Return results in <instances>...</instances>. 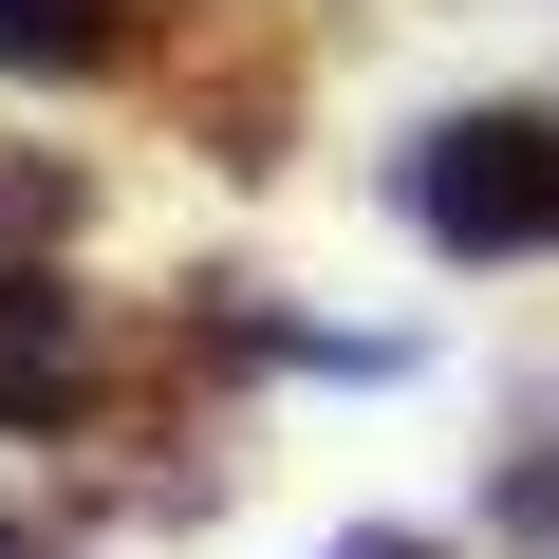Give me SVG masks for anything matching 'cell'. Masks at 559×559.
<instances>
[{"label":"cell","mask_w":559,"mask_h":559,"mask_svg":"<svg viewBox=\"0 0 559 559\" xmlns=\"http://www.w3.org/2000/svg\"><path fill=\"white\" fill-rule=\"evenodd\" d=\"M75 392H94V318L57 280H0V429H57Z\"/></svg>","instance_id":"obj_2"},{"label":"cell","mask_w":559,"mask_h":559,"mask_svg":"<svg viewBox=\"0 0 559 559\" xmlns=\"http://www.w3.org/2000/svg\"><path fill=\"white\" fill-rule=\"evenodd\" d=\"M0 559H75V540H57V522H38V503H0Z\"/></svg>","instance_id":"obj_6"},{"label":"cell","mask_w":559,"mask_h":559,"mask_svg":"<svg viewBox=\"0 0 559 559\" xmlns=\"http://www.w3.org/2000/svg\"><path fill=\"white\" fill-rule=\"evenodd\" d=\"M131 0H0V75H112Z\"/></svg>","instance_id":"obj_3"},{"label":"cell","mask_w":559,"mask_h":559,"mask_svg":"<svg viewBox=\"0 0 559 559\" xmlns=\"http://www.w3.org/2000/svg\"><path fill=\"white\" fill-rule=\"evenodd\" d=\"M75 205H94V187H75L57 150H0V280H38V261L75 242Z\"/></svg>","instance_id":"obj_4"},{"label":"cell","mask_w":559,"mask_h":559,"mask_svg":"<svg viewBox=\"0 0 559 559\" xmlns=\"http://www.w3.org/2000/svg\"><path fill=\"white\" fill-rule=\"evenodd\" d=\"M336 559H429V540H411V522H355V540H336Z\"/></svg>","instance_id":"obj_7"},{"label":"cell","mask_w":559,"mask_h":559,"mask_svg":"<svg viewBox=\"0 0 559 559\" xmlns=\"http://www.w3.org/2000/svg\"><path fill=\"white\" fill-rule=\"evenodd\" d=\"M503 522L559 559V411H540V448H503Z\"/></svg>","instance_id":"obj_5"},{"label":"cell","mask_w":559,"mask_h":559,"mask_svg":"<svg viewBox=\"0 0 559 559\" xmlns=\"http://www.w3.org/2000/svg\"><path fill=\"white\" fill-rule=\"evenodd\" d=\"M411 224L448 261H559V112H448L411 150Z\"/></svg>","instance_id":"obj_1"}]
</instances>
